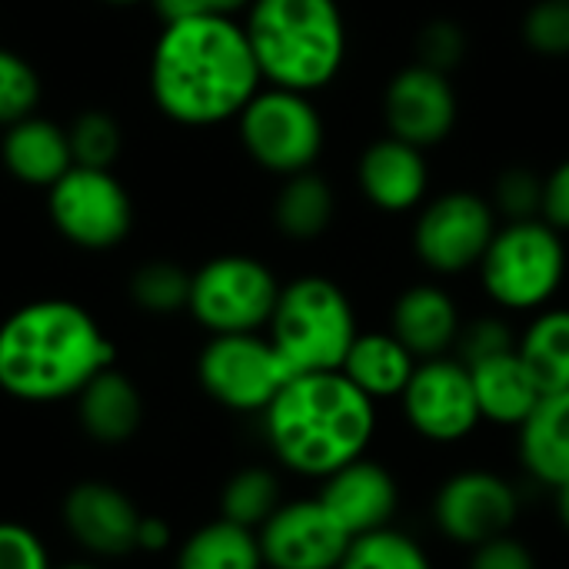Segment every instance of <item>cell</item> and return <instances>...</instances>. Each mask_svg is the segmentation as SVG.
<instances>
[{
  "label": "cell",
  "instance_id": "836d02e7",
  "mask_svg": "<svg viewBox=\"0 0 569 569\" xmlns=\"http://www.w3.org/2000/svg\"><path fill=\"white\" fill-rule=\"evenodd\" d=\"M523 40L547 60L569 57V0H537L523 17Z\"/></svg>",
  "mask_w": 569,
  "mask_h": 569
},
{
  "label": "cell",
  "instance_id": "ee69618b",
  "mask_svg": "<svg viewBox=\"0 0 569 569\" xmlns=\"http://www.w3.org/2000/svg\"><path fill=\"white\" fill-rule=\"evenodd\" d=\"M57 569H97L93 563H67V567H57Z\"/></svg>",
  "mask_w": 569,
  "mask_h": 569
},
{
  "label": "cell",
  "instance_id": "60d3db41",
  "mask_svg": "<svg viewBox=\"0 0 569 569\" xmlns=\"http://www.w3.org/2000/svg\"><path fill=\"white\" fill-rule=\"evenodd\" d=\"M163 547H170V527H167V520L143 517L140 520V533H137V550L153 553V550H163Z\"/></svg>",
  "mask_w": 569,
  "mask_h": 569
},
{
  "label": "cell",
  "instance_id": "4fadbf2b",
  "mask_svg": "<svg viewBox=\"0 0 569 569\" xmlns=\"http://www.w3.org/2000/svg\"><path fill=\"white\" fill-rule=\"evenodd\" d=\"M520 520L517 487L493 470H460L447 477L433 497V523L457 547H480L513 533Z\"/></svg>",
  "mask_w": 569,
  "mask_h": 569
},
{
  "label": "cell",
  "instance_id": "b9f144b4",
  "mask_svg": "<svg viewBox=\"0 0 569 569\" xmlns=\"http://www.w3.org/2000/svg\"><path fill=\"white\" fill-rule=\"evenodd\" d=\"M553 497H557V517L569 530V483H563L560 490H553Z\"/></svg>",
  "mask_w": 569,
  "mask_h": 569
},
{
  "label": "cell",
  "instance_id": "e0dca14e",
  "mask_svg": "<svg viewBox=\"0 0 569 569\" xmlns=\"http://www.w3.org/2000/svg\"><path fill=\"white\" fill-rule=\"evenodd\" d=\"M323 507L340 520V527L350 537H363L383 527H393L397 507H400V487L387 463L360 457L327 480H320Z\"/></svg>",
  "mask_w": 569,
  "mask_h": 569
},
{
  "label": "cell",
  "instance_id": "5b68a950",
  "mask_svg": "<svg viewBox=\"0 0 569 569\" xmlns=\"http://www.w3.org/2000/svg\"><path fill=\"white\" fill-rule=\"evenodd\" d=\"M267 337L290 367V373L340 370L360 327L357 310L340 283L330 277H297L280 287Z\"/></svg>",
  "mask_w": 569,
  "mask_h": 569
},
{
  "label": "cell",
  "instance_id": "74e56055",
  "mask_svg": "<svg viewBox=\"0 0 569 569\" xmlns=\"http://www.w3.org/2000/svg\"><path fill=\"white\" fill-rule=\"evenodd\" d=\"M467 569H540L537 567V557L533 550L513 537V533H503L497 540H487L480 547L470 550V567Z\"/></svg>",
  "mask_w": 569,
  "mask_h": 569
},
{
  "label": "cell",
  "instance_id": "7c38bea8",
  "mask_svg": "<svg viewBox=\"0 0 569 569\" xmlns=\"http://www.w3.org/2000/svg\"><path fill=\"white\" fill-rule=\"evenodd\" d=\"M50 220L53 227L83 250H110L133 227V203L123 183L110 170L70 167L50 187Z\"/></svg>",
  "mask_w": 569,
  "mask_h": 569
},
{
  "label": "cell",
  "instance_id": "44dd1931",
  "mask_svg": "<svg viewBox=\"0 0 569 569\" xmlns=\"http://www.w3.org/2000/svg\"><path fill=\"white\" fill-rule=\"evenodd\" d=\"M0 153H3V167L20 183L47 187V190L73 167L67 130L33 113L7 127Z\"/></svg>",
  "mask_w": 569,
  "mask_h": 569
},
{
  "label": "cell",
  "instance_id": "1f68e13d",
  "mask_svg": "<svg viewBox=\"0 0 569 569\" xmlns=\"http://www.w3.org/2000/svg\"><path fill=\"white\" fill-rule=\"evenodd\" d=\"M493 210L510 220H537L543 217V177L530 167H507L493 183Z\"/></svg>",
  "mask_w": 569,
  "mask_h": 569
},
{
  "label": "cell",
  "instance_id": "7a4b0ae2",
  "mask_svg": "<svg viewBox=\"0 0 569 569\" xmlns=\"http://www.w3.org/2000/svg\"><path fill=\"white\" fill-rule=\"evenodd\" d=\"M113 367V343L73 300H33L0 323V390L23 403L77 397Z\"/></svg>",
  "mask_w": 569,
  "mask_h": 569
},
{
  "label": "cell",
  "instance_id": "603a6c76",
  "mask_svg": "<svg viewBox=\"0 0 569 569\" xmlns=\"http://www.w3.org/2000/svg\"><path fill=\"white\" fill-rule=\"evenodd\" d=\"M417 363L420 360L400 343V337L393 330H367V333H357L353 347L343 357L340 373L360 393H367L373 403H380V400L403 397Z\"/></svg>",
  "mask_w": 569,
  "mask_h": 569
},
{
  "label": "cell",
  "instance_id": "7402d4cb",
  "mask_svg": "<svg viewBox=\"0 0 569 569\" xmlns=\"http://www.w3.org/2000/svg\"><path fill=\"white\" fill-rule=\"evenodd\" d=\"M470 377H473L480 417L493 427L517 430L543 397L540 383L533 380L530 367L523 363V357L517 350L473 363Z\"/></svg>",
  "mask_w": 569,
  "mask_h": 569
},
{
  "label": "cell",
  "instance_id": "277c9868",
  "mask_svg": "<svg viewBox=\"0 0 569 569\" xmlns=\"http://www.w3.org/2000/svg\"><path fill=\"white\" fill-rule=\"evenodd\" d=\"M243 30L270 87L323 90L347 60V20L337 0H253Z\"/></svg>",
  "mask_w": 569,
  "mask_h": 569
},
{
  "label": "cell",
  "instance_id": "ba28073f",
  "mask_svg": "<svg viewBox=\"0 0 569 569\" xmlns=\"http://www.w3.org/2000/svg\"><path fill=\"white\" fill-rule=\"evenodd\" d=\"M280 280L273 270L243 253H223L207 260L190 280L187 310L193 320L217 333H260L277 307Z\"/></svg>",
  "mask_w": 569,
  "mask_h": 569
},
{
  "label": "cell",
  "instance_id": "e575fe53",
  "mask_svg": "<svg viewBox=\"0 0 569 569\" xmlns=\"http://www.w3.org/2000/svg\"><path fill=\"white\" fill-rule=\"evenodd\" d=\"M467 30L457 20L437 17L423 23V30L417 33V63L433 67L440 73H453L467 60Z\"/></svg>",
  "mask_w": 569,
  "mask_h": 569
},
{
  "label": "cell",
  "instance_id": "8fae6325",
  "mask_svg": "<svg viewBox=\"0 0 569 569\" xmlns=\"http://www.w3.org/2000/svg\"><path fill=\"white\" fill-rule=\"evenodd\" d=\"M400 410L410 430L437 447H453L483 423L470 367L453 353L417 363Z\"/></svg>",
  "mask_w": 569,
  "mask_h": 569
},
{
  "label": "cell",
  "instance_id": "f546056e",
  "mask_svg": "<svg viewBox=\"0 0 569 569\" xmlns=\"http://www.w3.org/2000/svg\"><path fill=\"white\" fill-rule=\"evenodd\" d=\"M190 280L180 263L170 260H150L130 277V297L147 313H177L190 303Z\"/></svg>",
  "mask_w": 569,
  "mask_h": 569
},
{
  "label": "cell",
  "instance_id": "4316f807",
  "mask_svg": "<svg viewBox=\"0 0 569 569\" xmlns=\"http://www.w3.org/2000/svg\"><path fill=\"white\" fill-rule=\"evenodd\" d=\"M177 569H263L260 540L253 530L220 517L187 537L177 553Z\"/></svg>",
  "mask_w": 569,
  "mask_h": 569
},
{
  "label": "cell",
  "instance_id": "d4e9b609",
  "mask_svg": "<svg viewBox=\"0 0 569 569\" xmlns=\"http://www.w3.org/2000/svg\"><path fill=\"white\" fill-rule=\"evenodd\" d=\"M337 217V193L327 177L317 170H303L283 177V187L273 200V223L283 237L297 243H310L330 230Z\"/></svg>",
  "mask_w": 569,
  "mask_h": 569
},
{
  "label": "cell",
  "instance_id": "cb8c5ba5",
  "mask_svg": "<svg viewBox=\"0 0 569 569\" xmlns=\"http://www.w3.org/2000/svg\"><path fill=\"white\" fill-rule=\"evenodd\" d=\"M77 407H80V423H83L87 437H93L103 447L127 443L143 420L140 390L133 387L130 377H123L113 367L100 370L77 393Z\"/></svg>",
  "mask_w": 569,
  "mask_h": 569
},
{
  "label": "cell",
  "instance_id": "83f0119b",
  "mask_svg": "<svg viewBox=\"0 0 569 569\" xmlns=\"http://www.w3.org/2000/svg\"><path fill=\"white\" fill-rule=\"evenodd\" d=\"M280 503H283V490L277 473L267 467H247L223 483L220 517L257 533L280 510Z\"/></svg>",
  "mask_w": 569,
  "mask_h": 569
},
{
  "label": "cell",
  "instance_id": "f1b7e54d",
  "mask_svg": "<svg viewBox=\"0 0 569 569\" xmlns=\"http://www.w3.org/2000/svg\"><path fill=\"white\" fill-rule=\"evenodd\" d=\"M337 569H433V560L410 533L383 527L353 537Z\"/></svg>",
  "mask_w": 569,
  "mask_h": 569
},
{
  "label": "cell",
  "instance_id": "d590c367",
  "mask_svg": "<svg viewBox=\"0 0 569 569\" xmlns=\"http://www.w3.org/2000/svg\"><path fill=\"white\" fill-rule=\"evenodd\" d=\"M517 340L520 337L513 333V327L503 317H477V320L463 323L453 357H460L467 367H473L480 360L517 350Z\"/></svg>",
  "mask_w": 569,
  "mask_h": 569
},
{
  "label": "cell",
  "instance_id": "30bf717a",
  "mask_svg": "<svg viewBox=\"0 0 569 569\" xmlns=\"http://www.w3.org/2000/svg\"><path fill=\"white\" fill-rule=\"evenodd\" d=\"M200 387L227 410L263 413L293 377L270 337L217 333L197 360Z\"/></svg>",
  "mask_w": 569,
  "mask_h": 569
},
{
  "label": "cell",
  "instance_id": "d6a6232c",
  "mask_svg": "<svg viewBox=\"0 0 569 569\" xmlns=\"http://www.w3.org/2000/svg\"><path fill=\"white\" fill-rule=\"evenodd\" d=\"M37 100H40V80L33 67L20 53L0 47V123L10 127L30 117Z\"/></svg>",
  "mask_w": 569,
  "mask_h": 569
},
{
  "label": "cell",
  "instance_id": "3957f363",
  "mask_svg": "<svg viewBox=\"0 0 569 569\" xmlns=\"http://www.w3.org/2000/svg\"><path fill=\"white\" fill-rule=\"evenodd\" d=\"M273 457L300 477L327 480L367 457L377 433V403L340 370L293 373L263 410Z\"/></svg>",
  "mask_w": 569,
  "mask_h": 569
},
{
  "label": "cell",
  "instance_id": "4dcf8cb0",
  "mask_svg": "<svg viewBox=\"0 0 569 569\" xmlns=\"http://www.w3.org/2000/svg\"><path fill=\"white\" fill-rule=\"evenodd\" d=\"M70 137V153L77 167H97L110 170L113 160L120 157V127L110 113L103 110H87L73 120L67 130Z\"/></svg>",
  "mask_w": 569,
  "mask_h": 569
},
{
  "label": "cell",
  "instance_id": "484cf974",
  "mask_svg": "<svg viewBox=\"0 0 569 569\" xmlns=\"http://www.w3.org/2000/svg\"><path fill=\"white\" fill-rule=\"evenodd\" d=\"M517 353L543 393L569 390V307L537 310L517 340Z\"/></svg>",
  "mask_w": 569,
  "mask_h": 569
},
{
  "label": "cell",
  "instance_id": "8992f818",
  "mask_svg": "<svg viewBox=\"0 0 569 569\" xmlns=\"http://www.w3.org/2000/svg\"><path fill=\"white\" fill-rule=\"evenodd\" d=\"M477 273L500 310L537 313L567 280V240L543 217L500 223Z\"/></svg>",
  "mask_w": 569,
  "mask_h": 569
},
{
  "label": "cell",
  "instance_id": "f35d334b",
  "mask_svg": "<svg viewBox=\"0 0 569 569\" xmlns=\"http://www.w3.org/2000/svg\"><path fill=\"white\" fill-rule=\"evenodd\" d=\"M543 220L569 233V157L543 177Z\"/></svg>",
  "mask_w": 569,
  "mask_h": 569
},
{
  "label": "cell",
  "instance_id": "ac0fdd59",
  "mask_svg": "<svg viewBox=\"0 0 569 569\" xmlns=\"http://www.w3.org/2000/svg\"><path fill=\"white\" fill-rule=\"evenodd\" d=\"M357 183H360L363 197L383 213L417 210L430 187L427 150L387 133L360 153Z\"/></svg>",
  "mask_w": 569,
  "mask_h": 569
},
{
  "label": "cell",
  "instance_id": "ffe728a7",
  "mask_svg": "<svg viewBox=\"0 0 569 569\" xmlns=\"http://www.w3.org/2000/svg\"><path fill=\"white\" fill-rule=\"evenodd\" d=\"M517 433L520 463L537 483L550 490L569 483V390L543 393Z\"/></svg>",
  "mask_w": 569,
  "mask_h": 569
},
{
  "label": "cell",
  "instance_id": "5bb4252c",
  "mask_svg": "<svg viewBox=\"0 0 569 569\" xmlns=\"http://www.w3.org/2000/svg\"><path fill=\"white\" fill-rule=\"evenodd\" d=\"M257 540L267 569H337L353 537L320 497H310L280 503L257 530Z\"/></svg>",
  "mask_w": 569,
  "mask_h": 569
},
{
  "label": "cell",
  "instance_id": "2e32d148",
  "mask_svg": "<svg viewBox=\"0 0 569 569\" xmlns=\"http://www.w3.org/2000/svg\"><path fill=\"white\" fill-rule=\"evenodd\" d=\"M143 513L137 503L100 480L77 483L63 497V527L67 533L93 557H127L137 550V533H140Z\"/></svg>",
  "mask_w": 569,
  "mask_h": 569
},
{
  "label": "cell",
  "instance_id": "6da1fadb",
  "mask_svg": "<svg viewBox=\"0 0 569 569\" xmlns=\"http://www.w3.org/2000/svg\"><path fill=\"white\" fill-rule=\"evenodd\" d=\"M263 87L243 23L233 17L167 20L150 57V93L183 127H213L240 117Z\"/></svg>",
  "mask_w": 569,
  "mask_h": 569
},
{
  "label": "cell",
  "instance_id": "8d00e7d4",
  "mask_svg": "<svg viewBox=\"0 0 569 569\" xmlns=\"http://www.w3.org/2000/svg\"><path fill=\"white\" fill-rule=\"evenodd\" d=\"M0 569H53L40 537L20 523H0Z\"/></svg>",
  "mask_w": 569,
  "mask_h": 569
},
{
  "label": "cell",
  "instance_id": "52a82bcc",
  "mask_svg": "<svg viewBox=\"0 0 569 569\" xmlns=\"http://www.w3.org/2000/svg\"><path fill=\"white\" fill-rule=\"evenodd\" d=\"M240 140L250 160L277 177L313 170L323 153V117L310 93L287 87H260L240 110Z\"/></svg>",
  "mask_w": 569,
  "mask_h": 569
},
{
  "label": "cell",
  "instance_id": "7bdbcfd3",
  "mask_svg": "<svg viewBox=\"0 0 569 569\" xmlns=\"http://www.w3.org/2000/svg\"><path fill=\"white\" fill-rule=\"evenodd\" d=\"M103 3H113V7H133V3H143V0H103Z\"/></svg>",
  "mask_w": 569,
  "mask_h": 569
},
{
  "label": "cell",
  "instance_id": "9a60e30c",
  "mask_svg": "<svg viewBox=\"0 0 569 569\" xmlns=\"http://www.w3.org/2000/svg\"><path fill=\"white\" fill-rule=\"evenodd\" d=\"M460 117V100L450 73L423 63L400 67L383 90V120L390 137H400L420 150L443 143Z\"/></svg>",
  "mask_w": 569,
  "mask_h": 569
},
{
  "label": "cell",
  "instance_id": "d6986e66",
  "mask_svg": "<svg viewBox=\"0 0 569 569\" xmlns=\"http://www.w3.org/2000/svg\"><path fill=\"white\" fill-rule=\"evenodd\" d=\"M390 330L417 360H433L457 350L463 317L440 283H413L393 300Z\"/></svg>",
  "mask_w": 569,
  "mask_h": 569
},
{
  "label": "cell",
  "instance_id": "ab89813d",
  "mask_svg": "<svg viewBox=\"0 0 569 569\" xmlns=\"http://www.w3.org/2000/svg\"><path fill=\"white\" fill-rule=\"evenodd\" d=\"M163 20H183V17H233L247 10L253 0H153Z\"/></svg>",
  "mask_w": 569,
  "mask_h": 569
},
{
  "label": "cell",
  "instance_id": "9c48e42d",
  "mask_svg": "<svg viewBox=\"0 0 569 569\" xmlns=\"http://www.w3.org/2000/svg\"><path fill=\"white\" fill-rule=\"evenodd\" d=\"M500 217L493 203L473 190H447L423 203L413 223V253L437 277L477 270Z\"/></svg>",
  "mask_w": 569,
  "mask_h": 569
}]
</instances>
